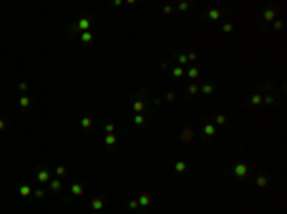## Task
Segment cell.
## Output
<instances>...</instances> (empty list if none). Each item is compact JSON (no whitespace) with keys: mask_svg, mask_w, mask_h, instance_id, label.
<instances>
[{"mask_svg":"<svg viewBox=\"0 0 287 214\" xmlns=\"http://www.w3.org/2000/svg\"><path fill=\"white\" fill-rule=\"evenodd\" d=\"M193 138H195V132H193V128H191V126H184V130H182V138H180V140H182L184 143H190Z\"/></svg>","mask_w":287,"mask_h":214,"instance_id":"cell-1","label":"cell"},{"mask_svg":"<svg viewBox=\"0 0 287 214\" xmlns=\"http://www.w3.org/2000/svg\"><path fill=\"white\" fill-rule=\"evenodd\" d=\"M247 172H249V166H247L245 163H239V164H236V166H233V174H236L237 178H245Z\"/></svg>","mask_w":287,"mask_h":214,"instance_id":"cell-2","label":"cell"},{"mask_svg":"<svg viewBox=\"0 0 287 214\" xmlns=\"http://www.w3.org/2000/svg\"><path fill=\"white\" fill-rule=\"evenodd\" d=\"M73 29H77V31H90V19H86V17H81L77 21V25H73Z\"/></svg>","mask_w":287,"mask_h":214,"instance_id":"cell-3","label":"cell"},{"mask_svg":"<svg viewBox=\"0 0 287 214\" xmlns=\"http://www.w3.org/2000/svg\"><path fill=\"white\" fill-rule=\"evenodd\" d=\"M207 17H209L211 21H218V19L222 17V12H220L218 8H213V10H209V12H207Z\"/></svg>","mask_w":287,"mask_h":214,"instance_id":"cell-4","label":"cell"},{"mask_svg":"<svg viewBox=\"0 0 287 214\" xmlns=\"http://www.w3.org/2000/svg\"><path fill=\"white\" fill-rule=\"evenodd\" d=\"M199 92H201V94H205V96H209V94H213V92H214V84H211V82H205V84L199 88Z\"/></svg>","mask_w":287,"mask_h":214,"instance_id":"cell-5","label":"cell"},{"mask_svg":"<svg viewBox=\"0 0 287 214\" xmlns=\"http://www.w3.org/2000/svg\"><path fill=\"white\" fill-rule=\"evenodd\" d=\"M138 203H140V206H149L151 205V197L147 195V193H142V195L138 197Z\"/></svg>","mask_w":287,"mask_h":214,"instance_id":"cell-6","label":"cell"},{"mask_svg":"<svg viewBox=\"0 0 287 214\" xmlns=\"http://www.w3.org/2000/svg\"><path fill=\"white\" fill-rule=\"evenodd\" d=\"M262 17H264L266 21H274V19H276V10L274 8H266L264 14H262Z\"/></svg>","mask_w":287,"mask_h":214,"instance_id":"cell-7","label":"cell"},{"mask_svg":"<svg viewBox=\"0 0 287 214\" xmlns=\"http://www.w3.org/2000/svg\"><path fill=\"white\" fill-rule=\"evenodd\" d=\"M37 180H38L40 184L48 182V180H50V172H48V170H38V174H37Z\"/></svg>","mask_w":287,"mask_h":214,"instance_id":"cell-8","label":"cell"},{"mask_svg":"<svg viewBox=\"0 0 287 214\" xmlns=\"http://www.w3.org/2000/svg\"><path fill=\"white\" fill-rule=\"evenodd\" d=\"M71 193L77 195V197H81L82 193H84V187H82L81 184H73V186H71Z\"/></svg>","mask_w":287,"mask_h":214,"instance_id":"cell-9","label":"cell"},{"mask_svg":"<svg viewBox=\"0 0 287 214\" xmlns=\"http://www.w3.org/2000/svg\"><path fill=\"white\" fill-rule=\"evenodd\" d=\"M203 134H205V136H214V124H211V123H207L205 126H203Z\"/></svg>","mask_w":287,"mask_h":214,"instance_id":"cell-10","label":"cell"},{"mask_svg":"<svg viewBox=\"0 0 287 214\" xmlns=\"http://www.w3.org/2000/svg\"><path fill=\"white\" fill-rule=\"evenodd\" d=\"M174 170H176L178 174H182V172H186V170H188V164L184 163V161H178V163L174 164Z\"/></svg>","mask_w":287,"mask_h":214,"instance_id":"cell-11","label":"cell"},{"mask_svg":"<svg viewBox=\"0 0 287 214\" xmlns=\"http://www.w3.org/2000/svg\"><path fill=\"white\" fill-rule=\"evenodd\" d=\"M144 109H146V103H144L142 100H136V101H134V111H136V115L142 113Z\"/></svg>","mask_w":287,"mask_h":214,"instance_id":"cell-12","label":"cell"},{"mask_svg":"<svg viewBox=\"0 0 287 214\" xmlns=\"http://www.w3.org/2000/svg\"><path fill=\"white\" fill-rule=\"evenodd\" d=\"M92 38H94L92 31H84V33L81 35V42H92Z\"/></svg>","mask_w":287,"mask_h":214,"instance_id":"cell-13","label":"cell"},{"mask_svg":"<svg viewBox=\"0 0 287 214\" xmlns=\"http://www.w3.org/2000/svg\"><path fill=\"white\" fill-rule=\"evenodd\" d=\"M256 186H259V187H266V186H268V178H266L264 174L259 176V178H256Z\"/></svg>","mask_w":287,"mask_h":214,"instance_id":"cell-14","label":"cell"},{"mask_svg":"<svg viewBox=\"0 0 287 214\" xmlns=\"http://www.w3.org/2000/svg\"><path fill=\"white\" fill-rule=\"evenodd\" d=\"M115 141H117V136H115L113 132L105 136V143H107V145H115Z\"/></svg>","mask_w":287,"mask_h":214,"instance_id":"cell-15","label":"cell"},{"mask_svg":"<svg viewBox=\"0 0 287 214\" xmlns=\"http://www.w3.org/2000/svg\"><path fill=\"white\" fill-rule=\"evenodd\" d=\"M19 195H21V197H29V195H31V187H29V186H21V187H19Z\"/></svg>","mask_w":287,"mask_h":214,"instance_id":"cell-16","label":"cell"},{"mask_svg":"<svg viewBox=\"0 0 287 214\" xmlns=\"http://www.w3.org/2000/svg\"><path fill=\"white\" fill-rule=\"evenodd\" d=\"M50 187H52V191L58 193L59 189H61V182H59V180H52V182H50Z\"/></svg>","mask_w":287,"mask_h":214,"instance_id":"cell-17","label":"cell"},{"mask_svg":"<svg viewBox=\"0 0 287 214\" xmlns=\"http://www.w3.org/2000/svg\"><path fill=\"white\" fill-rule=\"evenodd\" d=\"M188 77L190 78H197L199 77V67H191L190 71H188Z\"/></svg>","mask_w":287,"mask_h":214,"instance_id":"cell-18","label":"cell"},{"mask_svg":"<svg viewBox=\"0 0 287 214\" xmlns=\"http://www.w3.org/2000/svg\"><path fill=\"white\" fill-rule=\"evenodd\" d=\"M251 103H253V105H260V103H262L260 94H253V96H251Z\"/></svg>","mask_w":287,"mask_h":214,"instance_id":"cell-19","label":"cell"},{"mask_svg":"<svg viewBox=\"0 0 287 214\" xmlns=\"http://www.w3.org/2000/svg\"><path fill=\"white\" fill-rule=\"evenodd\" d=\"M197 92H199V86H197L195 82H191L190 86H188V94H191V96H193V94H197Z\"/></svg>","mask_w":287,"mask_h":214,"instance_id":"cell-20","label":"cell"},{"mask_svg":"<svg viewBox=\"0 0 287 214\" xmlns=\"http://www.w3.org/2000/svg\"><path fill=\"white\" fill-rule=\"evenodd\" d=\"M101 206H104V201H101V199H92V208L100 210Z\"/></svg>","mask_w":287,"mask_h":214,"instance_id":"cell-21","label":"cell"},{"mask_svg":"<svg viewBox=\"0 0 287 214\" xmlns=\"http://www.w3.org/2000/svg\"><path fill=\"white\" fill-rule=\"evenodd\" d=\"M182 75H184V67H174V69H172V77L180 78Z\"/></svg>","mask_w":287,"mask_h":214,"instance_id":"cell-22","label":"cell"},{"mask_svg":"<svg viewBox=\"0 0 287 214\" xmlns=\"http://www.w3.org/2000/svg\"><path fill=\"white\" fill-rule=\"evenodd\" d=\"M19 105H21V107H29V105H31V98L23 96L21 100H19Z\"/></svg>","mask_w":287,"mask_h":214,"instance_id":"cell-23","label":"cell"},{"mask_svg":"<svg viewBox=\"0 0 287 214\" xmlns=\"http://www.w3.org/2000/svg\"><path fill=\"white\" fill-rule=\"evenodd\" d=\"M178 63H180V67H182V65H186V63H188V55H186V54H178Z\"/></svg>","mask_w":287,"mask_h":214,"instance_id":"cell-24","label":"cell"},{"mask_svg":"<svg viewBox=\"0 0 287 214\" xmlns=\"http://www.w3.org/2000/svg\"><path fill=\"white\" fill-rule=\"evenodd\" d=\"M190 2H180V4H178V10H180V12H188V10H190Z\"/></svg>","mask_w":287,"mask_h":214,"instance_id":"cell-25","label":"cell"},{"mask_svg":"<svg viewBox=\"0 0 287 214\" xmlns=\"http://www.w3.org/2000/svg\"><path fill=\"white\" fill-rule=\"evenodd\" d=\"M81 124H82V128H90V126H92V118H90V117H84Z\"/></svg>","mask_w":287,"mask_h":214,"instance_id":"cell-26","label":"cell"},{"mask_svg":"<svg viewBox=\"0 0 287 214\" xmlns=\"http://www.w3.org/2000/svg\"><path fill=\"white\" fill-rule=\"evenodd\" d=\"M233 31V25L232 23H224L222 25V33H232Z\"/></svg>","mask_w":287,"mask_h":214,"instance_id":"cell-27","label":"cell"},{"mask_svg":"<svg viewBox=\"0 0 287 214\" xmlns=\"http://www.w3.org/2000/svg\"><path fill=\"white\" fill-rule=\"evenodd\" d=\"M214 123L216 124H226V115H218V117L214 118Z\"/></svg>","mask_w":287,"mask_h":214,"instance_id":"cell-28","label":"cell"},{"mask_svg":"<svg viewBox=\"0 0 287 214\" xmlns=\"http://www.w3.org/2000/svg\"><path fill=\"white\" fill-rule=\"evenodd\" d=\"M128 206H130L132 210H136L138 206H140V203H138V199H132V201H128Z\"/></svg>","mask_w":287,"mask_h":214,"instance_id":"cell-29","label":"cell"},{"mask_svg":"<svg viewBox=\"0 0 287 214\" xmlns=\"http://www.w3.org/2000/svg\"><path fill=\"white\" fill-rule=\"evenodd\" d=\"M134 123H136L138 126H142V124H144V117H142V113H138L136 117H134Z\"/></svg>","mask_w":287,"mask_h":214,"instance_id":"cell-30","label":"cell"},{"mask_svg":"<svg viewBox=\"0 0 287 214\" xmlns=\"http://www.w3.org/2000/svg\"><path fill=\"white\" fill-rule=\"evenodd\" d=\"M274 29H276V31H281L283 29V21H279V19L278 21H274Z\"/></svg>","mask_w":287,"mask_h":214,"instance_id":"cell-31","label":"cell"},{"mask_svg":"<svg viewBox=\"0 0 287 214\" xmlns=\"http://www.w3.org/2000/svg\"><path fill=\"white\" fill-rule=\"evenodd\" d=\"M186 55H188V61H195V59H197L195 52H190V54H186Z\"/></svg>","mask_w":287,"mask_h":214,"instance_id":"cell-32","label":"cell"},{"mask_svg":"<svg viewBox=\"0 0 287 214\" xmlns=\"http://www.w3.org/2000/svg\"><path fill=\"white\" fill-rule=\"evenodd\" d=\"M113 124H111V123H107V124H105V132H107V134H111V132H113Z\"/></svg>","mask_w":287,"mask_h":214,"instance_id":"cell-33","label":"cell"},{"mask_svg":"<svg viewBox=\"0 0 287 214\" xmlns=\"http://www.w3.org/2000/svg\"><path fill=\"white\" fill-rule=\"evenodd\" d=\"M167 100H169V101L176 100V94H174V92H167Z\"/></svg>","mask_w":287,"mask_h":214,"instance_id":"cell-34","label":"cell"},{"mask_svg":"<svg viewBox=\"0 0 287 214\" xmlns=\"http://www.w3.org/2000/svg\"><path fill=\"white\" fill-rule=\"evenodd\" d=\"M56 174H58V176H63V174H65V168H63V166H58V168H56Z\"/></svg>","mask_w":287,"mask_h":214,"instance_id":"cell-35","label":"cell"},{"mask_svg":"<svg viewBox=\"0 0 287 214\" xmlns=\"http://www.w3.org/2000/svg\"><path fill=\"white\" fill-rule=\"evenodd\" d=\"M163 12H165V14H172V12H174V8H172V6H165V8H163Z\"/></svg>","mask_w":287,"mask_h":214,"instance_id":"cell-36","label":"cell"},{"mask_svg":"<svg viewBox=\"0 0 287 214\" xmlns=\"http://www.w3.org/2000/svg\"><path fill=\"white\" fill-rule=\"evenodd\" d=\"M264 101H266V103H268V105H272V103H274V96H268V98H266Z\"/></svg>","mask_w":287,"mask_h":214,"instance_id":"cell-37","label":"cell"},{"mask_svg":"<svg viewBox=\"0 0 287 214\" xmlns=\"http://www.w3.org/2000/svg\"><path fill=\"white\" fill-rule=\"evenodd\" d=\"M35 195H37V197H44V191H42V189H37V191H35Z\"/></svg>","mask_w":287,"mask_h":214,"instance_id":"cell-38","label":"cell"},{"mask_svg":"<svg viewBox=\"0 0 287 214\" xmlns=\"http://www.w3.org/2000/svg\"><path fill=\"white\" fill-rule=\"evenodd\" d=\"M19 90H27V82H21V84H19Z\"/></svg>","mask_w":287,"mask_h":214,"instance_id":"cell-39","label":"cell"},{"mask_svg":"<svg viewBox=\"0 0 287 214\" xmlns=\"http://www.w3.org/2000/svg\"><path fill=\"white\" fill-rule=\"evenodd\" d=\"M6 128V121H2V118H0V130H4Z\"/></svg>","mask_w":287,"mask_h":214,"instance_id":"cell-40","label":"cell"}]
</instances>
